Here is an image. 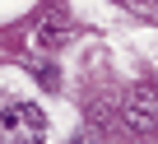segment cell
I'll return each mask as SVG.
<instances>
[{
	"label": "cell",
	"mask_w": 158,
	"mask_h": 144,
	"mask_svg": "<svg viewBox=\"0 0 158 144\" xmlns=\"http://www.w3.org/2000/svg\"><path fill=\"white\" fill-rule=\"evenodd\" d=\"M47 139V116L33 102H14L0 112V144H42Z\"/></svg>",
	"instance_id": "cell-1"
},
{
	"label": "cell",
	"mask_w": 158,
	"mask_h": 144,
	"mask_svg": "<svg viewBox=\"0 0 158 144\" xmlns=\"http://www.w3.org/2000/svg\"><path fill=\"white\" fill-rule=\"evenodd\" d=\"M126 125L135 135H158V88L153 84H135L126 93Z\"/></svg>",
	"instance_id": "cell-2"
}]
</instances>
